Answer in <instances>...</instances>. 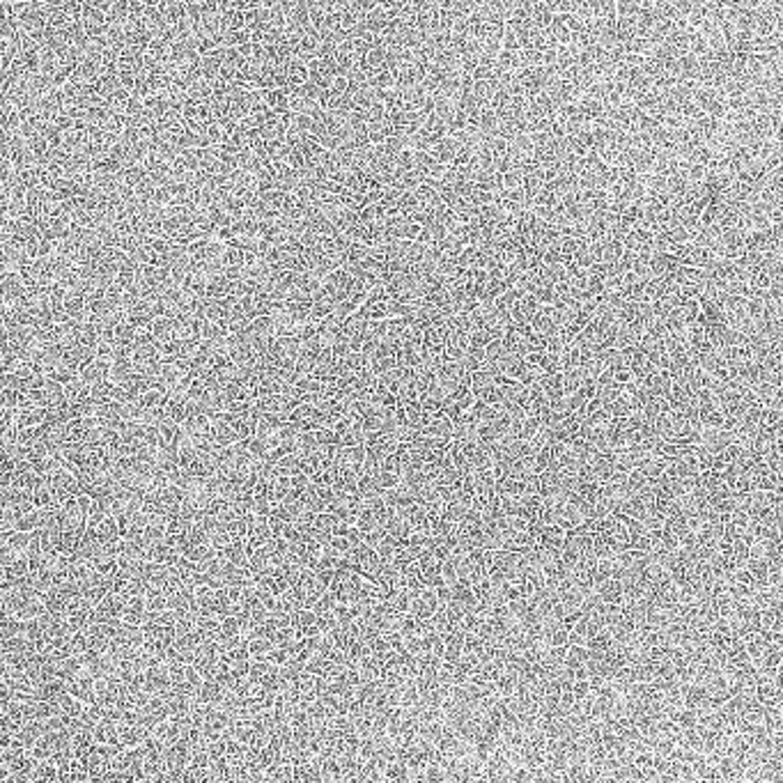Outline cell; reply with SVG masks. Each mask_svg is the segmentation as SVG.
<instances>
[{
    "label": "cell",
    "instance_id": "6da1fadb",
    "mask_svg": "<svg viewBox=\"0 0 783 783\" xmlns=\"http://www.w3.org/2000/svg\"><path fill=\"white\" fill-rule=\"evenodd\" d=\"M657 435L676 446H698L703 425L678 409H669L655 418Z\"/></svg>",
    "mask_w": 783,
    "mask_h": 783
},
{
    "label": "cell",
    "instance_id": "7a4b0ae2",
    "mask_svg": "<svg viewBox=\"0 0 783 783\" xmlns=\"http://www.w3.org/2000/svg\"><path fill=\"white\" fill-rule=\"evenodd\" d=\"M574 483H576V476H570V473L558 471V469H545L540 473V497L565 501L570 494H572Z\"/></svg>",
    "mask_w": 783,
    "mask_h": 783
},
{
    "label": "cell",
    "instance_id": "3957f363",
    "mask_svg": "<svg viewBox=\"0 0 783 783\" xmlns=\"http://www.w3.org/2000/svg\"><path fill=\"white\" fill-rule=\"evenodd\" d=\"M503 340L510 352L521 354V356L526 352H535V349H545V338L535 333L531 324H514L512 322V324L508 326Z\"/></svg>",
    "mask_w": 783,
    "mask_h": 783
},
{
    "label": "cell",
    "instance_id": "277c9868",
    "mask_svg": "<svg viewBox=\"0 0 783 783\" xmlns=\"http://www.w3.org/2000/svg\"><path fill=\"white\" fill-rule=\"evenodd\" d=\"M49 483H51V490H53V497H56L58 503H65V501L70 499H76L81 492V485H79V478L76 473L72 469H67V466H58L56 471L49 473Z\"/></svg>",
    "mask_w": 783,
    "mask_h": 783
},
{
    "label": "cell",
    "instance_id": "5b68a950",
    "mask_svg": "<svg viewBox=\"0 0 783 783\" xmlns=\"http://www.w3.org/2000/svg\"><path fill=\"white\" fill-rule=\"evenodd\" d=\"M712 253L717 258L735 260L744 253V230L742 228H726L719 232L717 242L712 246Z\"/></svg>",
    "mask_w": 783,
    "mask_h": 783
},
{
    "label": "cell",
    "instance_id": "8992f818",
    "mask_svg": "<svg viewBox=\"0 0 783 783\" xmlns=\"http://www.w3.org/2000/svg\"><path fill=\"white\" fill-rule=\"evenodd\" d=\"M122 611H125V597H120L118 593H106L101 600L94 604L92 609V620L94 623H120L122 620Z\"/></svg>",
    "mask_w": 783,
    "mask_h": 783
},
{
    "label": "cell",
    "instance_id": "52a82bcc",
    "mask_svg": "<svg viewBox=\"0 0 783 783\" xmlns=\"http://www.w3.org/2000/svg\"><path fill=\"white\" fill-rule=\"evenodd\" d=\"M328 510L335 514L338 521H347V524H354L359 512L363 510V501L354 494H342L338 492L333 497V501L328 503Z\"/></svg>",
    "mask_w": 783,
    "mask_h": 783
},
{
    "label": "cell",
    "instance_id": "ba28073f",
    "mask_svg": "<svg viewBox=\"0 0 783 783\" xmlns=\"http://www.w3.org/2000/svg\"><path fill=\"white\" fill-rule=\"evenodd\" d=\"M439 609V597L437 590L432 586H423L418 588L414 595H411V604H409V614L416 616L418 620H428V618Z\"/></svg>",
    "mask_w": 783,
    "mask_h": 783
},
{
    "label": "cell",
    "instance_id": "9c48e42d",
    "mask_svg": "<svg viewBox=\"0 0 783 783\" xmlns=\"http://www.w3.org/2000/svg\"><path fill=\"white\" fill-rule=\"evenodd\" d=\"M113 625L94 623V620L87 625V627L83 629L87 650L90 652H108V648H111V636H113Z\"/></svg>",
    "mask_w": 783,
    "mask_h": 783
},
{
    "label": "cell",
    "instance_id": "30bf717a",
    "mask_svg": "<svg viewBox=\"0 0 783 783\" xmlns=\"http://www.w3.org/2000/svg\"><path fill=\"white\" fill-rule=\"evenodd\" d=\"M416 565H418V572H421L425 586H441L443 583V576H441V567H443V561L435 556L432 552H423L421 556L416 558Z\"/></svg>",
    "mask_w": 783,
    "mask_h": 783
},
{
    "label": "cell",
    "instance_id": "8fae6325",
    "mask_svg": "<svg viewBox=\"0 0 783 783\" xmlns=\"http://www.w3.org/2000/svg\"><path fill=\"white\" fill-rule=\"evenodd\" d=\"M363 459H366V448L363 443L359 446H338L333 455V464L338 466L340 471H356L361 473Z\"/></svg>",
    "mask_w": 783,
    "mask_h": 783
},
{
    "label": "cell",
    "instance_id": "7c38bea8",
    "mask_svg": "<svg viewBox=\"0 0 783 783\" xmlns=\"http://www.w3.org/2000/svg\"><path fill=\"white\" fill-rule=\"evenodd\" d=\"M540 306L542 304L533 297L531 292H524L512 304V308L508 311V315H510V320L514 322V324H531V320L535 317V313L540 311Z\"/></svg>",
    "mask_w": 783,
    "mask_h": 783
},
{
    "label": "cell",
    "instance_id": "4fadbf2b",
    "mask_svg": "<svg viewBox=\"0 0 783 783\" xmlns=\"http://www.w3.org/2000/svg\"><path fill=\"white\" fill-rule=\"evenodd\" d=\"M459 145H462V138H459V136L446 134L443 138H439L437 143H432L430 149H428V154H430L435 161L443 163V166H450L452 159H455V154H457Z\"/></svg>",
    "mask_w": 783,
    "mask_h": 783
},
{
    "label": "cell",
    "instance_id": "5bb4252c",
    "mask_svg": "<svg viewBox=\"0 0 783 783\" xmlns=\"http://www.w3.org/2000/svg\"><path fill=\"white\" fill-rule=\"evenodd\" d=\"M636 386L643 390L645 395H659L666 397L671 388V375L669 370H652L650 375H645L643 379H636Z\"/></svg>",
    "mask_w": 783,
    "mask_h": 783
},
{
    "label": "cell",
    "instance_id": "9a60e30c",
    "mask_svg": "<svg viewBox=\"0 0 783 783\" xmlns=\"http://www.w3.org/2000/svg\"><path fill=\"white\" fill-rule=\"evenodd\" d=\"M531 328L545 340L552 333L558 331L561 324H558V315H556L554 306H540V311L535 313V317L531 320Z\"/></svg>",
    "mask_w": 783,
    "mask_h": 783
},
{
    "label": "cell",
    "instance_id": "2e32d148",
    "mask_svg": "<svg viewBox=\"0 0 783 783\" xmlns=\"http://www.w3.org/2000/svg\"><path fill=\"white\" fill-rule=\"evenodd\" d=\"M563 542H565V528L556 524H542L538 538H535V547L549 549V552H561Z\"/></svg>",
    "mask_w": 783,
    "mask_h": 783
},
{
    "label": "cell",
    "instance_id": "e0dca14e",
    "mask_svg": "<svg viewBox=\"0 0 783 783\" xmlns=\"http://www.w3.org/2000/svg\"><path fill=\"white\" fill-rule=\"evenodd\" d=\"M669 464H671V459H669V457H662V455H655V452H652V455L643 457L641 462H638L636 469L643 473L645 480H648L650 485H655L657 480L666 473V469H669Z\"/></svg>",
    "mask_w": 783,
    "mask_h": 783
},
{
    "label": "cell",
    "instance_id": "ac0fdd59",
    "mask_svg": "<svg viewBox=\"0 0 783 783\" xmlns=\"http://www.w3.org/2000/svg\"><path fill=\"white\" fill-rule=\"evenodd\" d=\"M382 499L386 501V505H390L393 510H402V508H407L409 503H414L416 501V494L411 487H407L400 480L395 487H388V490L382 492Z\"/></svg>",
    "mask_w": 783,
    "mask_h": 783
},
{
    "label": "cell",
    "instance_id": "d6986e66",
    "mask_svg": "<svg viewBox=\"0 0 783 783\" xmlns=\"http://www.w3.org/2000/svg\"><path fill=\"white\" fill-rule=\"evenodd\" d=\"M108 373H111V363L104 361V359H99V356H94V359H90L83 368L79 370V377L92 386V384L108 379Z\"/></svg>",
    "mask_w": 783,
    "mask_h": 783
},
{
    "label": "cell",
    "instance_id": "ffe728a7",
    "mask_svg": "<svg viewBox=\"0 0 783 783\" xmlns=\"http://www.w3.org/2000/svg\"><path fill=\"white\" fill-rule=\"evenodd\" d=\"M593 593L597 595V600L604 602V604H620L623 602V595H625V588H623V581L616 579V576H611V579L597 583L593 588Z\"/></svg>",
    "mask_w": 783,
    "mask_h": 783
},
{
    "label": "cell",
    "instance_id": "44dd1931",
    "mask_svg": "<svg viewBox=\"0 0 783 783\" xmlns=\"http://www.w3.org/2000/svg\"><path fill=\"white\" fill-rule=\"evenodd\" d=\"M147 616V604L145 595H134L125 600V611H122V623L127 625H140Z\"/></svg>",
    "mask_w": 783,
    "mask_h": 783
},
{
    "label": "cell",
    "instance_id": "7402d4cb",
    "mask_svg": "<svg viewBox=\"0 0 783 783\" xmlns=\"http://www.w3.org/2000/svg\"><path fill=\"white\" fill-rule=\"evenodd\" d=\"M753 390V395L758 397V402L762 407H772V409H781V386L776 384H767V382H755L753 386H749Z\"/></svg>",
    "mask_w": 783,
    "mask_h": 783
},
{
    "label": "cell",
    "instance_id": "603a6c76",
    "mask_svg": "<svg viewBox=\"0 0 783 783\" xmlns=\"http://www.w3.org/2000/svg\"><path fill=\"white\" fill-rule=\"evenodd\" d=\"M70 693L74 698H79L81 703H94V678L87 676V673H81L74 680H70Z\"/></svg>",
    "mask_w": 783,
    "mask_h": 783
},
{
    "label": "cell",
    "instance_id": "cb8c5ba5",
    "mask_svg": "<svg viewBox=\"0 0 783 783\" xmlns=\"http://www.w3.org/2000/svg\"><path fill=\"white\" fill-rule=\"evenodd\" d=\"M414 593L416 590H409L404 586H395L384 595V604H386L390 611H395V614H407L409 604H411V595Z\"/></svg>",
    "mask_w": 783,
    "mask_h": 783
},
{
    "label": "cell",
    "instance_id": "d4e9b609",
    "mask_svg": "<svg viewBox=\"0 0 783 783\" xmlns=\"http://www.w3.org/2000/svg\"><path fill=\"white\" fill-rule=\"evenodd\" d=\"M92 740L94 744H120L118 742V721L101 717L92 728Z\"/></svg>",
    "mask_w": 783,
    "mask_h": 783
},
{
    "label": "cell",
    "instance_id": "484cf974",
    "mask_svg": "<svg viewBox=\"0 0 783 783\" xmlns=\"http://www.w3.org/2000/svg\"><path fill=\"white\" fill-rule=\"evenodd\" d=\"M382 664H384L382 659H377L375 655H368V657L359 659V662L354 664V669H356V673H359L361 685L382 680Z\"/></svg>",
    "mask_w": 783,
    "mask_h": 783
},
{
    "label": "cell",
    "instance_id": "4316f807",
    "mask_svg": "<svg viewBox=\"0 0 783 783\" xmlns=\"http://www.w3.org/2000/svg\"><path fill=\"white\" fill-rule=\"evenodd\" d=\"M63 390H65V397L70 402H90L87 400V397H90V384L81 379L79 375L67 384H63Z\"/></svg>",
    "mask_w": 783,
    "mask_h": 783
},
{
    "label": "cell",
    "instance_id": "83f0119b",
    "mask_svg": "<svg viewBox=\"0 0 783 783\" xmlns=\"http://www.w3.org/2000/svg\"><path fill=\"white\" fill-rule=\"evenodd\" d=\"M586 657H588V648L586 645H576V643H570L565 648V655H563V669L567 671H576L581 669L583 664H586Z\"/></svg>",
    "mask_w": 783,
    "mask_h": 783
},
{
    "label": "cell",
    "instance_id": "f1b7e54d",
    "mask_svg": "<svg viewBox=\"0 0 783 783\" xmlns=\"http://www.w3.org/2000/svg\"><path fill=\"white\" fill-rule=\"evenodd\" d=\"M629 370L631 375H634V379H643L645 375H650L652 370V363L648 359V354H643L638 347H631V354H629Z\"/></svg>",
    "mask_w": 783,
    "mask_h": 783
},
{
    "label": "cell",
    "instance_id": "f546056e",
    "mask_svg": "<svg viewBox=\"0 0 783 783\" xmlns=\"http://www.w3.org/2000/svg\"><path fill=\"white\" fill-rule=\"evenodd\" d=\"M249 655L251 659H267V655L271 652L273 643L269 636H249Z\"/></svg>",
    "mask_w": 783,
    "mask_h": 783
},
{
    "label": "cell",
    "instance_id": "4dcf8cb0",
    "mask_svg": "<svg viewBox=\"0 0 783 783\" xmlns=\"http://www.w3.org/2000/svg\"><path fill=\"white\" fill-rule=\"evenodd\" d=\"M464 366L466 373H476L485 366V349L483 347H466V352L459 361Z\"/></svg>",
    "mask_w": 783,
    "mask_h": 783
},
{
    "label": "cell",
    "instance_id": "1f68e13d",
    "mask_svg": "<svg viewBox=\"0 0 783 783\" xmlns=\"http://www.w3.org/2000/svg\"><path fill=\"white\" fill-rule=\"evenodd\" d=\"M616 3V14L618 17H634L638 10H641V5H638V0H614Z\"/></svg>",
    "mask_w": 783,
    "mask_h": 783
},
{
    "label": "cell",
    "instance_id": "d6a6232c",
    "mask_svg": "<svg viewBox=\"0 0 783 783\" xmlns=\"http://www.w3.org/2000/svg\"><path fill=\"white\" fill-rule=\"evenodd\" d=\"M8 779H10V769L3 760H0V781H8Z\"/></svg>",
    "mask_w": 783,
    "mask_h": 783
}]
</instances>
